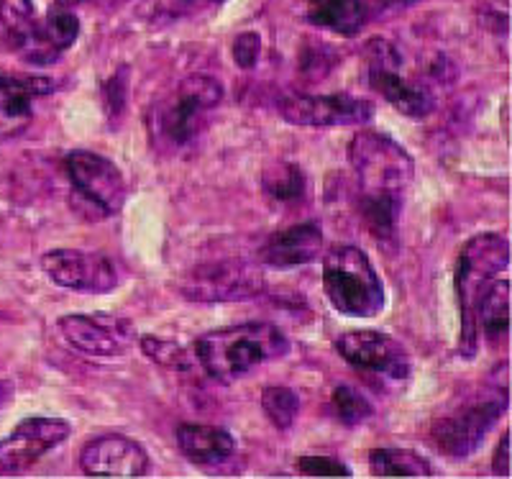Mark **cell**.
<instances>
[{
  "label": "cell",
  "instance_id": "obj_1",
  "mask_svg": "<svg viewBox=\"0 0 512 479\" xmlns=\"http://www.w3.org/2000/svg\"><path fill=\"white\" fill-rule=\"evenodd\" d=\"M349 164L359 185V213L382 249H397L405 190L415 175L413 157L392 136L359 131L349 144Z\"/></svg>",
  "mask_w": 512,
  "mask_h": 479
},
{
  "label": "cell",
  "instance_id": "obj_2",
  "mask_svg": "<svg viewBox=\"0 0 512 479\" xmlns=\"http://www.w3.org/2000/svg\"><path fill=\"white\" fill-rule=\"evenodd\" d=\"M290 351L285 331L272 323H241V326L216 328L195 341L200 367L216 382L231 385L256 367L282 359Z\"/></svg>",
  "mask_w": 512,
  "mask_h": 479
},
{
  "label": "cell",
  "instance_id": "obj_3",
  "mask_svg": "<svg viewBox=\"0 0 512 479\" xmlns=\"http://www.w3.org/2000/svg\"><path fill=\"white\" fill-rule=\"evenodd\" d=\"M507 385L492 382V385L474 387L431 426V439L438 451L454 459L474 454L484 441L492 426L507 410Z\"/></svg>",
  "mask_w": 512,
  "mask_h": 479
},
{
  "label": "cell",
  "instance_id": "obj_4",
  "mask_svg": "<svg viewBox=\"0 0 512 479\" xmlns=\"http://www.w3.org/2000/svg\"><path fill=\"white\" fill-rule=\"evenodd\" d=\"M510 264V244L502 234H479L466 241L456 264V295L461 305V354L474 357L479 346L474 308Z\"/></svg>",
  "mask_w": 512,
  "mask_h": 479
},
{
  "label": "cell",
  "instance_id": "obj_5",
  "mask_svg": "<svg viewBox=\"0 0 512 479\" xmlns=\"http://www.w3.org/2000/svg\"><path fill=\"white\" fill-rule=\"evenodd\" d=\"M323 290L341 316L374 318L384 308V287L369 257L356 246H338L323 262Z\"/></svg>",
  "mask_w": 512,
  "mask_h": 479
},
{
  "label": "cell",
  "instance_id": "obj_6",
  "mask_svg": "<svg viewBox=\"0 0 512 479\" xmlns=\"http://www.w3.org/2000/svg\"><path fill=\"white\" fill-rule=\"evenodd\" d=\"M223 85L210 75H187L152 116V134L159 144L185 147L203 131L208 113L221 106Z\"/></svg>",
  "mask_w": 512,
  "mask_h": 479
},
{
  "label": "cell",
  "instance_id": "obj_7",
  "mask_svg": "<svg viewBox=\"0 0 512 479\" xmlns=\"http://www.w3.org/2000/svg\"><path fill=\"white\" fill-rule=\"evenodd\" d=\"M67 175L72 182V205L88 221L116 216L126 203L128 187L123 172L103 154L75 149L67 154Z\"/></svg>",
  "mask_w": 512,
  "mask_h": 479
},
{
  "label": "cell",
  "instance_id": "obj_8",
  "mask_svg": "<svg viewBox=\"0 0 512 479\" xmlns=\"http://www.w3.org/2000/svg\"><path fill=\"white\" fill-rule=\"evenodd\" d=\"M367 72L374 93L382 95L397 113L408 118L431 116L436 108V95L423 82L402 77V54L387 39H372L367 44Z\"/></svg>",
  "mask_w": 512,
  "mask_h": 479
},
{
  "label": "cell",
  "instance_id": "obj_9",
  "mask_svg": "<svg viewBox=\"0 0 512 479\" xmlns=\"http://www.w3.org/2000/svg\"><path fill=\"white\" fill-rule=\"evenodd\" d=\"M262 290V269L244 259H213L198 264L182 285V293L195 303H231L254 298Z\"/></svg>",
  "mask_w": 512,
  "mask_h": 479
},
{
  "label": "cell",
  "instance_id": "obj_10",
  "mask_svg": "<svg viewBox=\"0 0 512 479\" xmlns=\"http://www.w3.org/2000/svg\"><path fill=\"white\" fill-rule=\"evenodd\" d=\"M59 331L72 349L100 359L123 357L139 341L134 323L108 313H70L59 318Z\"/></svg>",
  "mask_w": 512,
  "mask_h": 479
},
{
  "label": "cell",
  "instance_id": "obj_11",
  "mask_svg": "<svg viewBox=\"0 0 512 479\" xmlns=\"http://www.w3.org/2000/svg\"><path fill=\"white\" fill-rule=\"evenodd\" d=\"M41 269L54 285L88 295H105L118 287V269L105 254L82 249H54L41 257Z\"/></svg>",
  "mask_w": 512,
  "mask_h": 479
},
{
  "label": "cell",
  "instance_id": "obj_12",
  "mask_svg": "<svg viewBox=\"0 0 512 479\" xmlns=\"http://www.w3.org/2000/svg\"><path fill=\"white\" fill-rule=\"evenodd\" d=\"M280 113L287 123L295 126H361L374 118V103L351 98L346 93L333 95H300L292 93L280 100Z\"/></svg>",
  "mask_w": 512,
  "mask_h": 479
},
{
  "label": "cell",
  "instance_id": "obj_13",
  "mask_svg": "<svg viewBox=\"0 0 512 479\" xmlns=\"http://www.w3.org/2000/svg\"><path fill=\"white\" fill-rule=\"evenodd\" d=\"M336 351L359 372L390 382H405L410 377L408 351L387 333L346 331L336 339Z\"/></svg>",
  "mask_w": 512,
  "mask_h": 479
},
{
  "label": "cell",
  "instance_id": "obj_14",
  "mask_svg": "<svg viewBox=\"0 0 512 479\" xmlns=\"http://www.w3.org/2000/svg\"><path fill=\"white\" fill-rule=\"evenodd\" d=\"M70 433L72 426L62 418H26L0 441V474H24L70 439Z\"/></svg>",
  "mask_w": 512,
  "mask_h": 479
},
{
  "label": "cell",
  "instance_id": "obj_15",
  "mask_svg": "<svg viewBox=\"0 0 512 479\" xmlns=\"http://www.w3.org/2000/svg\"><path fill=\"white\" fill-rule=\"evenodd\" d=\"M80 467L88 477H144L149 454L126 436H100L82 449Z\"/></svg>",
  "mask_w": 512,
  "mask_h": 479
},
{
  "label": "cell",
  "instance_id": "obj_16",
  "mask_svg": "<svg viewBox=\"0 0 512 479\" xmlns=\"http://www.w3.org/2000/svg\"><path fill=\"white\" fill-rule=\"evenodd\" d=\"M57 88L41 75H0V139H13L34 121V103Z\"/></svg>",
  "mask_w": 512,
  "mask_h": 479
},
{
  "label": "cell",
  "instance_id": "obj_17",
  "mask_svg": "<svg viewBox=\"0 0 512 479\" xmlns=\"http://www.w3.org/2000/svg\"><path fill=\"white\" fill-rule=\"evenodd\" d=\"M80 36V18L72 8H64L54 3L44 18H36L34 29L26 36L18 54L31 62V65H52L72 47Z\"/></svg>",
  "mask_w": 512,
  "mask_h": 479
},
{
  "label": "cell",
  "instance_id": "obj_18",
  "mask_svg": "<svg viewBox=\"0 0 512 479\" xmlns=\"http://www.w3.org/2000/svg\"><path fill=\"white\" fill-rule=\"evenodd\" d=\"M323 249V231L315 223H297V226L282 228L277 234L269 236L256 252V259L267 267L290 269L303 267V264L315 262Z\"/></svg>",
  "mask_w": 512,
  "mask_h": 479
},
{
  "label": "cell",
  "instance_id": "obj_19",
  "mask_svg": "<svg viewBox=\"0 0 512 479\" xmlns=\"http://www.w3.org/2000/svg\"><path fill=\"white\" fill-rule=\"evenodd\" d=\"M402 0H310L308 21L318 29L341 36H356L377 13Z\"/></svg>",
  "mask_w": 512,
  "mask_h": 479
},
{
  "label": "cell",
  "instance_id": "obj_20",
  "mask_svg": "<svg viewBox=\"0 0 512 479\" xmlns=\"http://www.w3.org/2000/svg\"><path fill=\"white\" fill-rule=\"evenodd\" d=\"M175 436L180 451L195 467H221L236 454V439L231 433L208 423H180Z\"/></svg>",
  "mask_w": 512,
  "mask_h": 479
},
{
  "label": "cell",
  "instance_id": "obj_21",
  "mask_svg": "<svg viewBox=\"0 0 512 479\" xmlns=\"http://www.w3.org/2000/svg\"><path fill=\"white\" fill-rule=\"evenodd\" d=\"M474 323L477 333L484 331L492 344L507 341V328H510V282L495 280L489 285L487 293L474 308Z\"/></svg>",
  "mask_w": 512,
  "mask_h": 479
},
{
  "label": "cell",
  "instance_id": "obj_22",
  "mask_svg": "<svg viewBox=\"0 0 512 479\" xmlns=\"http://www.w3.org/2000/svg\"><path fill=\"white\" fill-rule=\"evenodd\" d=\"M369 469L374 477H433L431 462L410 449L369 451Z\"/></svg>",
  "mask_w": 512,
  "mask_h": 479
},
{
  "label": "cell",
  "instance_id": "obj_23",
  "mask_svg": "<svg viewBox=\"0 0 512 479\" xmlns=\"http://www.w3.org/2000/svg\"><path fill=\"white\" fill-rule=\"evenodd\" d=\"M36 24L31 0H0V41L11 49H21Z\"/></svg>",
  "mask_w": 512,
  "mask_h": 479
},
{
  "label": "cell",
  "instance_id": "obj_24",
  "mask_svg": "<svg viewBox=\"0 0 512 479\" xmlns=\"http://www.w3.org/2000/svg\"><path fill=\"white\" fill-rule=\"evenodd\" d=\"M264 193L277 203H300L308 195V180L297 164L282 162L264 175Z\"/></svg>",
  "mask_w": 512,
  "mask_h": 479
},
{
  "label": "cell",
  "instance_id": "obj_25",
  "mask_svg": "<svg viewBox=\"0 0 512 479\" xmlns=\"http://www.w3.org/2000/svg\"><path fill=\"white\" fill-rule=\"evenodd\" d=\"M262 408L274 428L287 431L295 423L297 413H300V398L290 387H267L262 392Z\"/></svg>",
  "mask_w": 512,
  "mask_h": 479
},
{
  "label": "cell",
  "instance_id": "obj_26",
  "mask_svg": "<svg viewBox=\"0 0 512 479\" xmlns=\"http://www.w3.org/2000/svg\"><path fill=\"white\" fill-rule=\"evenodd\" d=\"M331 403H333V410H336V418L344 423V426H359V423L369 421V418L374 415L372 403H369V400L351 385L336 387V390H333Z\"/></svg>",
  "mask_w": 512,
  "mask_h": 479
},
{
  "label": "cell",
  "instance_id": "obj_27",
  "mask_svg": "<svg viewBox=\"0 0 512 479\" xmlns=\"http://www.w3.org/2000/svg\"><path fill=\"white\" fill-rule=\"evenodd\" d=\"M141 349L149 359L159 364H167V367H175V369H185L190 367V359H187L185 349L177 346L175 341H167V339H157V336H141Z\"/></svg>",
  "mask_w": 512,
  "mask_h": 479
},
{
  "label": "cell",
  "instance_id": "obj_28",
  "mask_svg": "<svg viewBox=\"0 0 512 479\" xmlns=\"http://www.w3.org/2000/svg\"><path fill=\"white\" fill-rule=\"evenodd\" d=\"M297 472L308 477H351V469L333 456H300Z\"/></svg>",
  "mask_w": 512,
  "mask_h": 479
},
{
  "label": "cell",
  "instance_id": "obj_29",
  "mask_svg": "<svg viewBox=\"0 0 512 479\" xmlns=\"http://www.w3.org/2000/svg\"><path fill=\"white\" fill-rule=\"evenodd\" d=\"M259 52H262V39L254 31L239 34L233 41V59H236V65L241 70H251L259 62Z\"/></svg>",
  "mask_w": 512,
  "mask_h": 479
},
{
  "label": "cell",
  "instance_id": "obj_30",
  "mask_svg": "<svg viewBox=\"0 0 512 479\" xmlns=\"http://www.w3.org/2000/svg\"><path fill=\"white\" fill-rule=\"evenodd\" d=\"M492 472L497 477H507L510 474V431H505V436L497 444V454L492 459Z\"/></svg>",
  "mask_w": 512,
  "mask_h": 479
},
{
  "label": "cell",
  "instance_id": "obj_31",
  "mask_svg": "<svg viewBox=\"0 0 512 479\" xmlns=\"http://www.w3.org/2000/svg\"><path fill=\"white\" fill-rule=\"evenodd\" d=\"M172 11H182V13H198L205 11V8H218L223 6L226 0H167Z\"/></svg>",
  "mask_w": 512,
  "mask_h": 479
},
{
  "label": "cell",
  "instance_id": "obj_32",
  "mask_svg": "<svg viewBox=\"0 0 512 479\" xmlns=\"http://www.w3.org/2000/svg\"><path fill=\"white\" fill-rule=\"evenodd\" d=\"M57 6H64V8H75V6H121V3H128V0H54Z\"/></svg>",
  "mask_w": 512,
  "mask_h": 479
},
{
  "label": "cell",
  "instance_id": "obj_33",
  "mask_svg": "<svg viewBox=\"0 0 512 479\" xmlns=\"http://www.w3.org/2000/svg\"><path fill=\"white\" fill-rule=\"evenodd\" d=\"M11 398H13L11 382L0 380V410H6V408H8V403H11Z\"/></svg>",
  "mask_w": 512,
  "mask_h": 479
}]
</instances>
